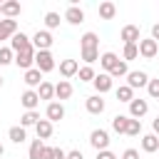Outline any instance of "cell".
<instances>
[{"mask_svg":"<svg viewBox=\"0 0 159 159\" xmlns=\"http://www.w3.org/2000/svg\"><path fill=\"white\" fill-rule=\"evenodd\" d=\"M97 159H119L114 152H109V149H104V152H97Z\"/></svg>","mask_w":159,"mask_h":159,"instance_id":"41","label":"cell"},{"mask_svg":"<svg viewBox=\"0 0 159 159\" xmlns=\"http://www.w3.org/2000/svg\"><path fill=\"white\" fill-rule=\"evenodd\" d=\"M65 20H67L70 25H80V22H84V10L77 7V5H70V7L65 10Z\"/></svg>","mask_w":159,"mask_h":159,"instance_id":"13","label":"cell"},{"mask_svg":"<svg viewBox=\"0 0 159 159\" xmlns=\"http://www.w3.org/2000/svg\"><path fill=\"white\" fill-rule=\"evenodd\" d=\"M35 67L42 72V75H47V72H52L57 65H55V57H52V52L50 50H42V52H37L35 55Z\"/></svg>","mask_w":159,"mask_h":159,"instance_id":"1","label":"cell"},{"mask_svg":"<svg viewBox=\"0 0 159 159\" xmlns=\"http://www.w3.org/2000/svg\"><path fill=\"white\" fill-rule=\"evenodd\" d=\"M60 22H62V20H60V12H47V15H45V27H47V30L60 27Z\"/></svg>","mask_w":159,"mask_h":159,"instance_id":"35","label":"cell"},{"mask_svg":"<svg viewBox=\"0 0 159 159\" xmlns=\"http://www.w3.org/2000/svg\"><path fill=\"white\" fill-rule=\"evenodd\" d=\"M142 149L147 152V154H152V152H157L159 149V137L152 132V134H144L142 137Z\"/></svg>","mask_w":159,"mask_h":159,"instance_id":"23","label":"cell"},{"mask_svg":"<svg viewBox=\"0 0 159 159\" xmlns=\"http://www.w3.org/2000/svg\"><path fill=\"white\" fill-rule=\"evenodd\" d=\"M35 55H37V50L35 47H30V50H25V52H20V55H15V65L20 67V70H32L35 67Z\"/></svg>","mask_w":159,"mask_h":159,"instance_id":"5","label":"cell"},{"mask_svg":"<svg viewBox=\"0 0 159 159\" xmlns=\"http://www.w3.org/2000/svg\"><path fill=\"white\" fill-rule=\"evenodd\" d=\"M114 94H117V99H119V102H127V104H129V102L134 99V89H132L129 84H119Z\"/></svg>","mask_w":159,"mask_h":159,"instance_id":"27","label":"cell"},{"mask_svg":"<svg viewBox=\"0 0 159 159\" xmlns=\"http://www.w3.org/2000/svg\"><path fill=\"white\" fill-rule=\"evenodd\" d=\"M35 132H37V139H50L52 137V122L50 119H40L37 124H35Z\"/></svg>","mask_w":159,"mask_h":159,"instance_id":"21","label":"cell"},{"mask_svg":"<svg viewBox=\"0 0 159 159\" xmlns=\"http://www.w3.org/2000/svg\"><path fill=\"white\" fill-rule=\"evenodd\" d=\"M139 57V45H124V52H122V60L129 62V60H137Z\"/></svg>","mask_w":159,"mask_h":159,"instance_id":"34","label":"cell"},{"mask_svg":"<svg viewBox=\"0 0 159 159\" xmlns=\"http://www.w3.org/2000/svg\"><path fill=\"white\" fill-rule=\"evenodd\" d=\"M67 159H84V157H82L80 149H72V152H67Z\"/></svg>","mask_w":159,"mask_h":159,"instance_id":"42","label":"cell"},{"mask_svg":"<svg viewBox=\"0 0 159 159\" xmlns=\"http://www.w3.org/2000/svg\"><path fill=\"white\" fill-rule=\"evenodd\" d=\"M32 47V37H27L25 32H17L12 40H10V50L15 52V55H20V52H25V50H30Z\"/></svg>","mask_w":159,"mask_h":159,"instance_id":"6","label":"cell"},{"mask_svg":"<svg viewBox=\"0 0 159 159\" xmlns=\"http://www.w3.org/2000/svg\"><path fill=\"white\" fill-rule=\"evenodd\" d=\"M114 15H117V7H114V2H109V0L99 2V17H102V20H112Z\"/></svg>","mask_w":159,"mask_h":159,"instance_id":"26","label":"cell"},{"mask_svg":"<svg viewBox=\"0 0 159 159\" xmlns=\"http://www.w3.org/2000/svg\"><path fill=\"white\" fill-rule=\"evenodd\" d=\"M20 102H22L25 112H35L37 104H40V94H37V89H25V92L20 94Z\"/></svg>","mask_w":159,"mask_h":159,"instance_id":"8","label":"cell"},{"mask_svg":"<svg viewBox=\"0 0 159 159\" xmlns=\"http://www.w3.org/2000/svg\"><path fill=\"white\" fill-rule=\"evenodd\" d=\"M127 134H129V137H137V134H142V119H132V117H129Z\"/></svg>","mask_w":159,"mask_h":159,"instance_id":"36","label":"cell"},{"mask_svg":"<svg viewBox=\"0 0 159 159\" xmlns=\"http://www.w3.org/2000/svg\"><path fill=\"white\" fill-rule=\"evenodd\" d=\"M84 107H87L89 114H102L104 107H107V102L102 99V94H89V97L84 99Z\"/></svg>","mask_w":159,"mask_h":159,"instance_id":"10","label":"cell"},{"mask_svg":"<svg viewBox=\"0 0 159 159\" xmlns=\"http://www.w3.org/2000/svg\"><path fill=\"white\" fill-rule=\"evenodd\" d=\"M82 60H84L87 65L97 62V60H99V50H82Z\"/></svg>","mask_w":159,"mask_h":159,"instance_id":"39","label":"cell"},{"mask_svg":"<svg viewBox=\"0 0 159 159\" xmlns=\"http://www.w3.org/2000/svg\"><path fill=\"white\" fill-rule=\"evenodd\" d=\"M127 84H129L132 89H137V87H147V84H149V75H147L144 70H129V75H127Z\"/></svg>","mask_w":159,"mask_h":159,"instance_id":"7","label":"cell"},{"mask_svg":"<svg viewBox=\"0 0 159 159\" xmlns=\"http://www.w3.org/2000/svg\"><path fill=\"white\" fill-rule=\"evenodd\" d=\"M89 144H92L97 152L109 149V132H107V129H92V132H89Z\"/></svg>","mask_w":159,"mask_h":159,"instance_id":"2","label":"cell"},{"mask_svg":"<svg viewBox=\"0 0 159 159\" xmlns=\"http://www.w3.org/2000/svg\"><path fill=\"white\" fill-rule=\"evenodd\" d=\"M37 94H40V99H55V84L45 80V82L37 87Z\"/></svg>","mask_w":159,"mask_h":159,"instance_id":"29","label":"cell"},{"mask_svg":"<svg viewBox=\"0 0 159 159\" xmlns=\"http://www.w3.org/2000/svg\"><path fill=\"white\" fill-rule=\"evenodd\" d=\"M117 62H119V57H117L114 52H104V55H99V65L107 70V75L114 70V65H117Z\"/></svg>","mask_w":159,"mask_h":159,"instance_id":"25","label":"cell"},{"mask_svg":"<svg viewBox=\"0 0 159 159\" xmlns=\"http://www.w3.org/2000/svg\"><path fill=\"white\" fill-rule=\"evenodd\" d=\"M152 132H154V134H157V137H159V117H157V119H154V122H152Z\"/></svg>","mask_w":159,"mask_h":159,"instance_id":"44","label":"cell"},{"mask_svg":"<svg viewBox=\"0 0 159 159\" xmlns=\"http://www.w3.org/2000/svg\"><path fill=\"white\" fill-rule=\"evenodd\" d=\"M45 114H47L50 122H60V119L65 117V107H62V102H50L47 109H45Z\"/></svg>","mask_w":159,"mask_h":159,"instance_id":"18","label":"cell"},{"mask_svg":"<svg viewBox=\"0 0 159 159\" xmlns=\"http://www.w3.org/2000/svg\"><path fill=\"white\" fill-rule=\"evenodd\" d=\"M122 159H139V152L129 147V149H124V152H122Z\"/></svg>","mask_w":159,"mask_h":159,"instance_id":"40","label":"cell"},{"mask_svg":"<svg viewBox=\"0 0 159 159\" xmlns=\"http://www.w3.org/2000/svg\"><path fill=\"white\" fill-rule=\"evenodd\" d=\"M2 154H5V147H2V142H0V157H2Z\"/></svg>","mask_w":159,"mask_h":159,"instance_id":"45","label":"cell"},{"mask_svg":"<svg viewBox=\"0 0 159 159\" xmlns=\"http://www.w3.org/2000/svg\"><path fill=\"white\" fill-rule=\"evenodd\" d=\"M147 92H149V97L152 99H159V77H149V84H147Z\"/></svg>","mask_w":159,"mask_h":159,"instance_id":"38","label":"cell"},{"mask_svg":"<svg viewBox=\"0 0 159 159\" xmlns=\"http://www.w3.org/2000/svg\"><path fill=\"white\" fill-rule=\"evenodd\" d=\"M37 122H40V112H37V109H35V112H25V114L20 117V127H25V129H27V127H35Z\"/></svg>","mask_w":159,"mask_h":159,"instance_id":"30","label":"cell"},{"mask_svg":"<svg viewBox=\"0 0 159 159\" xmlns=\"http://www.w3.org/2000/svg\"><path fill=\"white\" fill-rule=\"evenodd\" d=\"M42 152H45V142L42 139H32L30 142V159H42Z\"/></svg>","mask_w":159,"mask_h":159,"instance_id":"31","label":"cell"},{"mask_svg":"<svg viewBox=\"0 0 159 159\" xmlns=\"http://www.w3.org/2000/svg\"><path fill=\"white\" fill-rule=\"evenodd\" d=\"M80 47H82V50H99V37H97V32H84V35L80 37Z\"/></svg>","mask_w":159,"mask_h":159,"instance_id":"20","label":"cell"},{"mask_svg":"<svg viewBox=\"0 0 159 159\" xmlns=\"http://www.w3.org/2000/svg\"><path fill=\"white\" fill-rule=\"evenodd\" d=\"M77 72H80V62H77V60H62V62H60V75H62L65 80L75 77Z\"/></svg>","mask_w":159,"mask_h":159,"instance_id":"14","label":"cell"},{"mask_svg":"<svg viewBox=\"0 0 159 159\" xmlns=\"http://www.w3.org/2000/svg\"><path fill=\"white\" fill-rule=\"evenodd\" d=\"M0 15H2V2H0Z\"/></svg>","mask_w":159,"mask_h":159,"instance_id":"46","label":"cell"},{"mask_svg":"<svg viewBox=\"0 0 159 159\" xmlns=\"http://www.w3.org/2000/svg\"><path fill=\"white\" fill-rule=\"evenodd\" d=\"M15 62V52L10 47H0V65H10Z\"/></svg>","mask_w":159,"mask_h":159,"instance_id":"37","label":"cell"},{"mask_svg":"<svg viewBox=\"0 0 159 159\" xmlns=\"http://www.w3.org/2000/svg\"><path fill=\"white\" fill-rule=\"evenodd\" d=\"M147 112H149V102H147V99H137V97H134V99L129 102V117H132V119H142Z\"/></svg>","mask_w":159,"mask_h":159,"instance_id":"11","label":"cell"},{"mask_svg":"<svg viewBox=\"0 0 159 159\" xmlns=\"http://www.w3.org/2000/svg\"><path fill=\"white\" fill-rule=\"evenodd\" d=\"M152 40H157V42H159V22H154V25H152Z\"/></svg>","mask_w":159,"mask_h":159,"instance_id":"43","label":"cell"},{"mask_svg":"<svg viewBox=\"0 0 159 159\" xmlns=\"http://www.w3.org/2000/svg\"><path fill=\"white\" fill-rule=\"evenodd\" d=\"M127 75H129V67H127V62H124V60H119V62L114 65V70L109 72V77H112V80H117V77H127Z\"/></svg>","mask_w":159,"mask_h":159,"instance_id":"33","label":"cell"},{"mask_svg":"<svg viewBox=\"0 0 159 159\" xmlns=\"http://www.w3.org/2000/svg\"><path fill=\"white\" fill-rule=\"evenodd\" d=\"M119 40H124V45H139V27L137 25H124L119 32Z\"/></svg>","mask_w":159,"mask_h":159,"instance_id":"9","label":"cell"},{"mask_svg":"<svg viewBox=\"0 0 159 159\" xmlns=\"http://www.w3.org/2000/svg\"><path fill=\"white\" fill-rule=\"evenodd\" d=\"M77 77H80V82H94V77H97V72L92 70V65H84V67H80V72H77Z\"/></svg>","mask_w":159,"mask_h":159,"instance_id":"32","label":"cell"},{"mask_svg":"<svg viewBox=\"0 0 159 159\" xmlns=\"http://www.w3.org/2000/svg\"><path fill=\"white\" fill-rule=\"evenodd\" d=\"M72 92H75V89H72L70 80H60V82L55 84V99H60V102H62V99H70Z\"/></svg>","mask_w":159,"mask_h":159,"instance_id":"16","label":"cell"},{"mask_svg":"<svg viewBox=\"0 0 159 159\" xmlns=\"http://www.w3.org/2000/svg\"><path fill=\"white\" fill-rule=\"evenodd\" d=\"M127 127H129V114H117L112 117V129L117 134H127Z\"/></svg>","mask_w":159,"mask_h":159,"instance_id":"22","label":"cell"},{"mask_svg":"<svg viewBox=\"0 0 159 159\" xmlns=\"http://www.w3.org/2000/svg\"><path fill=\"white\" fill-rule=\"evenodd\" d=\"M52 35H50V30H37L35 35H32V47L37 50V52H42V50H50L52 47Z\"/></svg>","mask_w":159,"mask_h":159,"instance_id":"3","label":"cell"},{"mask_svg":"<svg viewBox=\"0 0 159 159\" xmlns=\"http://www.w3.org/2000/svg\"><path fill=\"white\" fill-rule=\"evenodd\" d=\"M7 137H10V142L22 144V142L27 139V129H25V127H20V124H17V127H10V129H7Z\"/></svg>","mask_w":159,"mask_h":159,"instance_id":"24","label":"cell"},{"mask_svg":"<svg viewBox=\"0 0 159 159\" xmlns=\"http://www.w3.org/2000/svg\"><path fill=\"white\" fill-rule=\"evenodd\" d=\"M139 55H142L144 60H154V57L159 55V42H157V40H152V37L139 40Z\"/></svg>","mask_w":159,"mask_h":159,"instance_id":"4","label":"cell"},{"mask_svg":"<svg viewBox=\"0 0 159 159\" xmlns=\"http://www.w3.org/2000/svg\"><path fill=\"white\" fill-rule=\"evenodd\" d=\"M42 159H67V152H65V149H60V147H47V144H45Z\"/></svg>","mask_w":159,"mask_h":159,"instance_id":"28","label":"cell"},{"mask_svg":"<svg viewBox=\"0 0 159 159\" xmlns=\"http://www.w3.org/2000/svg\"><path fill=\"white\" fill-rule=\"evenodd\" d=\"M15 35H17V20L2 17L0 20V40H12Z\"/></svg>","mask_w":159,"mask_h":159,"instance_id":"12","label":"cell"},{"mask_svg":"<svg viewBox=\"0 0 159 159\" xmlns=\"http://www.w3.org/2000/svg\"><path fill=\"white\" fill-rule=\"evenodd\" d=\"M45 80H42V72L37 70V67H32V70H27L25 72V84H27V89H35V87H40Z\"/></svg>","mask_w":159,"mask_h":159,"instance_id":"17","label":"cell"},{"mask_svg":"<svg viewBox=\"0 0 159 159\" xmlns=\"http://www.w3.org/2000/svg\"><path fill=\"white\" fill-rule=\"evenodd\" d=\"M94 89H97V94H104V92H109L112 89V77L107 75V72H99L97 77H94Z\"/></svg>","mask_w":159,"mask_h":159,"instance_id":"15","label":"cell"},{"mask_svg":"<svg viewBox=\"0 0 159 159\" xmlns=\"http://www.w3.org/2000/svg\"><path fill=\"white\" fill-rule=\"evenodd\" d=\"M20 12H22V7H20V2H17V0H7V2H2V17L15 20Z\"/></svg>","mask_w":159,"mask_h":159,"instance_id":"19","label":"cell"},{"mask_svg":"<svg viewBox=\"0 0 159 159\" xmlns=\"http://www.w3.org/2000/svg\"><path fill=\"white\" fill-rule=\"evenodd\" d=\"M0 87H2V77H0Z\"/></svg>","mask_w":159,"mask_h":159,"instance_id":"47","label":"cell"}]
</instances>
